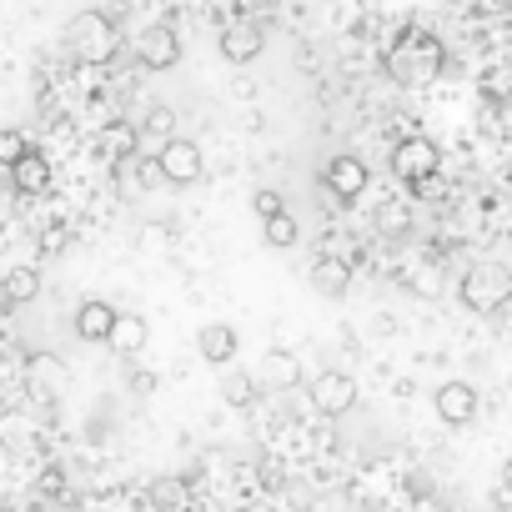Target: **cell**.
I'll return each instance as SVG.
<instances>
[{"mask_svg": "<svg viewBox=\"0 0 512 512\" xmlns=\"http://www.w3.org/2000/svg\"><path fill=\"white\" fill-rule=\"evenodd\" d=\"M457 297L477 317H497L512 307V267L507 262H472L457 282Z\"/></svg>", "mask_w": 512, "mask_h": 512, "instance_id": "1", "label": "cell"}, {"mask_svg": "<svg viewBox=\"0 0 512 512\" xmlns=\"http://www.w3.org/2000/svg\"><path fill=\"white\" fill-rule=\"evenodd\" d=\"M71 51H76V61H86V66H111V61L121 56V31H116V21H111L106 11H81V16L71 21Z\"/></svg>", "mask_w": 512, "mask_h": 512, "instance_id": "2", "label": "cell"}, {"mask_svg": "<svg viewBox=\"0 0 512 512\" xmlns=\"http://www.w3.org/2000/svg\"><path fill=\"white\" fill-rule=\"evenodd\" d=\"M387 66H392V76H397L402 86H427V81L442 71V41H432V36L417 31V36H407V41L392 46Z\"/></svg>", "mask_w": 512, "mask_h": 512, "instance_id": "3", "label": "cell"}, {"mask_svg": "<svg viewBox=\"0 0 512 512\" xmlns=\"http://www.w3.org/2000/svg\"><path fill=\"white\" fill-rule=\"evenodd\" d=\"M437 166H442V151H437V141H427V136H407V141H397V151H392V171H397V181H407V186H427V181L437 176Z\"/></svg>", "mask_w": 512, "mask_h": 512, "instance_id": "4", "label": "cell"}, {"mask_svg": "<svg viewBox=\"0 0 512 512\" xmlns=\"http://www.w3.org/2000/svg\"><path fill=\"white\" fill-rule=\"evenodd\" d=\"M156 171H161V181H171V186H191V181H201V171H206L201 146L186 141V136H171V141L156 151Z\"/></svg>", "mask_w": 512, "mask_h": 512, "instance_id": "5", "label": "cell"}, {"mask_svg": "<svg viewBox=\"0 0 512 512\" xmlns=\"http://www.w3.org/2000/svg\"><path fill=\"white\" fill-rule=\"evenodd\" d=\"M307 392H312V407H317L322 417H347V412L357 407V382H352L347 372H337V367L317 372Z\"/></svg>", "mask_w": 512, "mask_h": 512, "instance_id": "6", "label": "cell"}, {"mask_svg": "<svg viewBox=\"0 0 512 512\" xmlns=\"http://www.w3.org/2000/svg\"><path fill=\"white\" fill-rule=\"evenodd\" d=\"M221 56L231 61V66H246V61H256L267 51V26L262 21H246V16H236L231 26H221Z\"/></svg>", "mask_w": 512, "mask_h": 512, "instance_id": "7", "label": "cell"}, {"mask_svg": "<svg viewBox=\"0 0 512 512\" xmlns=\"http://www.w3.org/2000/svg\"><path fill=\"white\" fill-rule=\"evenodd\" d=\"M432 407H437V417H442L447 427H472V422H477V412H482V402H477V387H472V382H442V387H437V397H432Z\"/></svg>", "mask_w": 512, "mask_h": 512, "instance_id": "8", "label": "cell"}, {"mask_svg": "<svg viewBox=\"0 0 512 512\" xmlns=\"http://www.w3.org/2000/svg\"><path fill=\"white\" fill-rule=\"evenodd\" d=\"M367 181H372V176H367V161H357V156H347V151L322 166V186H327L337 201H357V196L367 191Z\"/></svg>", "mask_w": 512, "mask_h": 512, "instance_id": "9", "label": "cell"}, {"mask_svg": "<svg viewBox=\"0 0 512 512\" xmlns=\"http://www.w3.org/2000/svg\"><path fill=\"white\" fill-rule=\"evenodd\" d=\"M136 56H141V66H151V71H171V66L181 61V41H176V31H171L166 21H156V26H146V31L136 36Z\"/></svg>", "mask_w": 512, "mask_h": 512, "instance_id": "10", "label": "cell"}, {"mask_svg": "<svg viewBox=\"0 0 512 512\" xmlns=\"http://www.w3.org/2000/svg\"><path fill=\"white\" fill-rule=\"evenodd\" d=\"M116 307L111 302H101V297H86L81 307H76V337L81 342H106L111 337V327H116Z\"/></svg>", "mask_w": 512, "mask_h": 512, "instance_id": "11", "label": "cell"}, {"mask_svg": "<svg viewBox=\"0 0 512 512\" xmlns=\"http://www.w3.org/2000/svg\"><path fill=\"white\" fill-rule=\"evenodd\" d=\"M146 342H151V327H146V317H136V312H121L116 327H111V337H106V347H111L116 357H141Z\"/></svg>", "mask_w": 512, "mask_h": 512, "instance_id": "12", "label": "cell"}, {"mask_svg": "<svg viewBox=\"0 0 512 512\" xmlns=\"http://www.w3.org/2000/svg\"><path fill=\"white\" fill-rule=\"evenodd\" d=\"M196 352H201V362L226 367V362L236 357V327H231V322H206V327L196 332Z\"/></svg>", "mask_w": 512, "mask_h": 512, "instance_id": "13", "label": "cell"}, {"mask_svg": "<svg viewBox=\"0 0 512 512\" xmlns=\"http://www.w3.org/2000/svg\"><path fill=\"white\" fill-rule=\"evenodd\" d=\"M312 287L322 297H342L352 287V262H347V256H317V262H312Z\"/></svg>", "mask_w": 512, "mask_h": 512, "instance_id": "14", "label": "cell"}, {"mask_svg": "<svg viewBox=\"0 0 512 512\" xmlns=\"http://www.w3.org/2000/svg\"><path fill=\"white\" fill-rule=\"evenodd\" d=\"M11 176H16V191H21V196H41V191L51 186V161H46L41 151H31Z\"/></svg>", "mask_w": 512, "mask_h": 512, "instance_id": "15", "label": "cell"}, {"mask_svg": "<svg viewBox=\"0 0 512 512\" xmlns=\"http://www.w3.org/2000/svg\"><path fill=\"white\" fill-rule=\"evenodd\" d=\"M297 382H302V362H297V352L272 347V352H267V387L287 392V387H297Z\"/></svg>", "mask_w": 512, "mask_h": 512, "instance_id": "16", "label": "cell"}, {"mask_svg": "<svg viewBox=\"0 0 512 512\" xmlns=\"http://www.w3.org/2000/svg\"><path fill=\"white\" fill-rule=\"evenodd\" d=\"M136 141H141V131H136V126H126V121H116V126H106V131H101V146H106V156H111V161H136Z\"/></svg>", "mask_w": 512, "mask_h": 512, "instance_id": "17", "label": "cell"}, {"mask_svg": "<svg viewBox=\"0 0 512 512\" xmlns=\"http://www.w3.org/2000/svg\"><path fill=\"white\" fill-rule=\"evenodd\" d=\"M0 292H6V302H11V307L36 302V292H41V272H36V267H16L6 282H0Z\"/></svg>", "mask_w": 512, "mask_h": 512, "instance_id": "18", "label": "cell"}, {"mask_svg": "<svg viewBox=\"0 0 512 512\" xmlns=\"http://www.w3.org/2000/svg\"><path fill=\"white\" fill-rule=\"evenodd\" d=\"M31 151H36V146H31V136H26V131H16V126L0 131V166H6V171H16Z\"/></svg>", "mask_w": 512, "mask_h": 512, "instance_id": "19", "label": "cell"}, {"mask_svg": "<svg viewBox=\"0 0 512 512\" xmlns=\"http://www.w3.org/2000/svg\"><path fill=\"white\" fill-rule=\"evenodd\" d=\"M262 236H267V246H297V216L292 211H282V216H272V221H262Z\"/></svg>", "mask_w": 512, "mask_h": 512, "instance_id": "20", "label": "cell"}, {"mask_svg": "<svg viewBox=\"0 0 512 512\" xmlns=\"http://www.w3.org/2000/svg\"><path fill=\"white\" fill-rule=\"evenodd\" d=\"M251 206H256V216H262V221H272V216H282V211H287V196H282V191H272V186H262V191L251 196Z\"/></svg>", "mask_w": 512, "mask_h": 512, "instance_id": "21", "label": "cell"}, {"mask_svg": "<svg viewBox=\"0 0 512 512\" xmlns=\"http://www.w3.org/2000/svg\"><path fill=\"white\" fill-rule=\"evenodd\" d=\"M171 126H176L171 106H151V111H146V131H156V136H166V141H171Z\"/></svg>", "mask_w": 512, "mask_h": 512, "instance_id": "22", "label": "cell"}, {"mask_svg": "<svg viewBox=\"0 0 512 512\" xmlns=\"http://www.w3.org/2000/svg\"><path fill=\"white\" fill-rule=\"evenodd\" d=\"M377 226H382V231H402V226H407V206L387 201V206H382V216H377Z\"/></svg>", "mask_w": 512, "mask_h": 512, "instance_id": "23", "label": "cell"}, {"mask_svg": "<svg viewBox=\"0 0 512 512\" xmlns=\"http://www.w3.org/2000/svg\"><path fill=\"white\" fill-rule=\"evenodd\" d=\"M407 287H412V292H422V297H437V272H432V267H422Z\"/></svg>", "mask_w": 512, "mask_h": 512, "instance_id": "24", "label": "cell"}, {"mask_svg": "<svg viewBox=\"0 0 512 512\" xmlns=\"http://www.w3.org/2000/svg\"><path fill=\"white\" fill-rule=\"evenodd\" d=\"M221 392H226V397L236 402V397H251V382H246V377H236V382H226Z\"/></svg>", "mask_w": 512, "mask_h": 512, "instance_id": "25", "label": "cell"}, {"mask_svg": "<svg viewBox=\"0 0 512 512\" xmlns=\"http://www.w3.org/2000/svg\"><path fill=\"white\" fill-rule=\"evenodd\" d=\"M502 492H507V497H512V457H507V462H502Z\"/></svg>", "mask_w": 512, "mask_h": 512, "instance_id": "26", "label": "cell"}]
</instances>
